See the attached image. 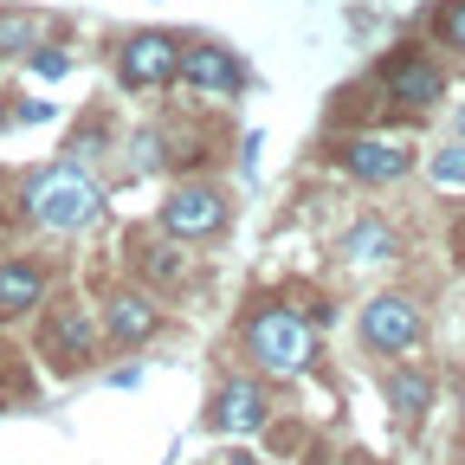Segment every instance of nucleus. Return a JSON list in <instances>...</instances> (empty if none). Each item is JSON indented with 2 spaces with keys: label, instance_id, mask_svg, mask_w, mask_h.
<instances>
[{
  "label": "nucleus",
  "instance_id": "nucleus-1",
  "mask_svg": "<svg viewBox=\"0 0 465 465\" xmlns=\"http://www.w3.org/2000/svg\"><path fill=\"white\" fill-rule=\"evenodd\" d=\"M20 213L45 232H84L104 220V188L91 182V168L78 162H52L39 174H26V194H20Z\"/></svg>",
  "mask_w": 465,
  "mask_h": 465
},
{
  "label": "nucleus",
  "instance_id": "nucleus-2",
  "mask_svg": "<svg viewBox=\"0 0 465 465\" xmlns=\"http://www.w3.org/2000/svg\"><path fill=\"white\" fill-rule=\"evenodd\" d=\"M246 356L265 375H304L317 362V323L291 304H259L246 317Z\"/></svg>",
  "mask_w": 465,
  "mask_h": 465
},
{
  "label": "nucleus",
  "instance_id": "nucleus-3",
  "mask_svg": "<svg viewBox=\"0 0 465 465\" xmlns=\"http://www.w3.org/2000/svg\"><path fill=\"white\" fill-rule=\"evenodd\" d=\"M104 349V323L78 304V298H58L45 317H39V362L52 375H84Z\"/></svg>",
  "mask_w": 465,
  "mask_h": 465
},
{
  "label": "nucleus",
  "instance_id": "nucleus-4",
  "mask_svg": "<svg viewBox=\"0 0 465 465\" xmlns=\"http://www.w3.org/2000/svg\"><path fill=\"white\" fill-rule=\"evenodd\" d=\"M226 220H232V201H226L213 182H182V188H168V194H162V213H155V226L168 232V240H182V246L220 240Z\"/></svg>",
  "mask_w": 465,
  "mask_h": 465
},
{
  "label": "nucleus",
  "instance_id": "nucleus-5",
  "mask_svg": "<svg viewBox=\"0 0 465 465\" xmlns=\"http://www.w3.org/2000/svg\"><path fill=\"white\" fill-rule=\"evenodd\" d=\"M116 78H124V91H168L182 78V39L162 33V26L116 39Z\"/></svg>",
  "mask_w": 465,
  "mask_h": 465
},
{
  "label": "nucleus",
  "instance_id": "nucleus-6",
  "mask_svg": "<svg viewBox=\"0 0 465 465\" xmlns=\"http://www.w3.org/2000/svg\"><path fill=\"white\" fill-rule=\"evenodd\" d=\"M356 336H362L369 356H407V349H420L427 317H420V304H414V298H401V291H381V298H369V304H362Z\"/></svg>",
  "mask_w": 465,
  "mask_h": 465
},
{
  "label": "nucleus",
  "instance_id": "nucleus-7",
  "mask_svg": "<svg viewBox=\"0 0 465 465\" xmlns=\"http://www.w3.org/2000/svg\"><path fill=\"white\" fill-rule=\"evenodd\" d=\"M381 91H388L394 110H433L446 97V72L433 65L427 45H394L381 58Z\"/></svg>",
  "mask_w": 465,
  "mask_h": 465
},
{
  "label": "nucleus",
  "instance_id": "nucleus-8",
  "mask_svg": "<svg viewBox=\"0 0 465 465\" xmlns=\"http://www.w3.org/2000/svg\"><path fill=\"white\" fill-rule=\"evenodd\" d=\"M104 342L110 349H143V342H155L162 336V304L149 298V291H136V284H116L110 298H104Z\"/></svg>",
  "mask_w": 465,
  "mask_h": 465
},
{
  "label": "nucleus",
  "instance_id": "nucleus-9",
  "mask_svg": "<svg viewBox=\"0 0 465 465\" xmlns=\"http://www.w3.org/2000/svg\"><path fill=\"white\" fill-rule=\"evenodd\" d=\"M265 420H272V394L252 375H226L213 388V401H207V427L213 433H259Z\"/></svg>",
  "mask_w": 465,
  "mask_h": 465
},
{
  "label": "nucleus",
  "instance_id": "nucleus-10",
  "mask_svg": "<svg viewBox=\"0 0 465 465\" xmlns=\"http://www.w3.org/2000/svg\"><path fill=\"white\" fill-rule=\"evenodd\" d=\"M45 291H52V265L39 252H7V259H0V323L39 317Z\"/></svg>",
  "mask_w": 465,
  "mask_h": 465
},
{
  "label": "nucleus",
  "instance_id": "nucleus-11",
  "mask_svg": "<svg viewBox=\"0 0 465 465\" xmlns=\"http://www.w3.org/2000/svg\"><path fill=\"white\" fill-rule=\"evenodd\" d=\"M182 84H194L201 97H240L246 91V58L232 52V45H182Z\"/></svg>",
  "mask_w": 465,
  "mask_h": 465
},
{
  "label": "nucleus",
  "instance_id": "nucleus-12",
  "mask_svg": "<svg viewBox=\"0 0 465 465\" xmlns=\"http://www.w3.org/2000/svg\"><path fill=\"white\" fill-rule=\"evenodd\" d=\"M336 162L356 174V182H369V188H388V182H401L407 168H414V149H401V143H381V136H356V143H342L336 149Z\"/></svg>",
  "mask_w": 465,
  "mask_h": 465
},
{
  "label": "nucleus",
  "instance_id": "nucleus-13",
  "mask_svg": "<svg viewBox=\"0 0 465 465\" xmlns=\"http://www.w3.org/2000/svg\"><path fill=\"white\" fill-rule=\"evenodd\" d=\"M394 259H401V240L381 213H369L342 232V265H394Z\"/></svg>",
  "mask_w": 465,
  "mask_h": 465
},
{
  "label": "nucleus",
  "instance_id": "nucleus-14",
  "mask_svg": "<svg viewBox=\"0 0 465 465\" xmlns=\"http://www.w3.org/2000/svg\"><path fill=\"white\" fill-rule=\"evenodd\" d=\"M130 259H136V272L149 278V284H162V291H174L188 272H182V240H155V232H130Z\"/></svg>",
  "mask_w": 465,
  "mask_h": 465
},
{
  "label": "nucleus",
  "instance_id": "nucleus-15",
  "mask_svg": "<svg viewBox=\"0 0 465 465\" xmlns=\"http://www.w3.org/2000/svg\"><path fill=\"white\" fill-rule=\"evenodd\" d=\"M388 407H394V420L401 427H420L427 420V407H433V375L427 369H388Z\"/></svg>",
  "mask_w": 465,
  "mask_h": 465
},
{
  "label": "nucleus",
  "instance_id": "nucleus-16",
  "mask_svg": "<svg viewBox=\"0 0 465 465\" xmlns=\"http://www.w3.org/2000/svg\"><path fill=\"white\" fill-rule=\"evenodd\" d=\"M39 33H45V20L33 7H0V58H33Z\"/></svg>",
  "mask_w": 465,
  "mask_h": 465
},
{
  "label": "nucleus",
  "instance_id": "nucleus-17",
  "mask_svg": "<svg viewBox=\"0 0 465 465\" xmlns=\"http://www.w3.org/2000/svg\"><path fill=\"white\" fill-rule=\"evenodd\" d=\"M427 174H433L446 194H465V143H446V149L427 162Z\"/></svg>",
  "mask_w": 465,
  "mask_h": 465
},
{
  "label": "nucleus",
  "instance_id": "nucleus-18",
  "mask_svg": "<svg viewBox=\"0 0 465 465\" xmlns=\"http://www.w3.org/2000/svg\"><path fill=\"white\" fill-rule=\"evenodd\" d=\"M440 39L452 52H465V0H446V7H440Z\"/></svg>",
  "mask_w": 465,
  "mask_h": 465
},
{
  "label": "nucleus",
  "instance_id": "nucleus-19",
  "mask_svg": "<svg viewBox=\"0 0 465 465\" xmlns=\"http://www.w3.org/2000/svg\"><path fill=\"white\" fill-rule=\"evenodd\" d=\"M349 465H381V459H369V452H356V459H349Z\"/></svg>",
  "mask_w": 465,
  "mask_h": 465
},
{
  "label": "nucleus",
  "instance_id": "nucleus-20",
  "mask_svg": "<svg viewBox=\"0 0 465 465\" xmlns=\"http://www.w3.org/2000/svg\"><path fill=\"white\" fill-rule=\"evenodd\" d=\"M226 465H259V459H246V452H240V459H226Z\"/></svg>",
  "mask_w": 465,
  "mask_h": 465
},
{
  "label": "nucleus",
  "instance_id": "nucleus-21",
  "mask_svg": "<svg viewBox=\"0 0 465 465\" xmlns=\"http://www.w3.org/2000/svg\"><path fill=\"white\" fill-rule=\"evenodd\" d=\"M459 143H465V110H459Z\"/></svg>",
  "mask_w": 465,
  "mask_h": 465
},
{
  "label": "nucleus",
  "instance_id": "nucleus-22",
  "mask_svg": "<svg viewBox=\"0 0 465 465\" xmlns=\"http://www.w3.org/2000/svg\"><path fill=\"white\" fill-rule=\"evenodd\" d=\"M459 414H465V381H459Z\"/></svg>",
  "mask_w": 465,
  "mask_h": 465
},
{
  "label": "nucleus",
  "instance_id": "nucleus-23",
  "mask_svg": "<svg viewBox=\"0 0 465 465\" xmlns=\"http://www.w3.org/2000/svg\"><path fill=\"white\" fill-rule=\"evenodd\" d=\"M0 124H7V104H0Z\"/></svg>",
  "mask_w": 465,
  "mask_h": 465
}]
</instances>
